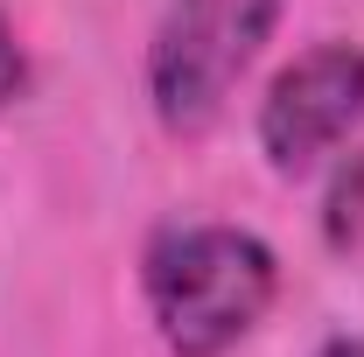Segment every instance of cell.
<instances>
[{
    "mask_svg": "<svg viewBox=\"0 0 364 357\" xmlns=\"http://www.w3.org/2000/svg\"><path fill=\"white\" fill-rule=\"evenodd\" d=\"M140 280H147V309L161 322L168 351L225 357L267 315L280 267H273L267 238H252L238 224H182V231H161L147 245Z\"/></svg>",
    "mask_w": 364,
    "mask_h": 357,
    "instance_id": "1",
    "label": "cell"
},
{
    "mask_svg": "<svg viewBox=\"0 0 364 357\" xmlns=\"http://www.w3.org/2000/svg\"><path fill=\"white\" fill-rule=\"evenodd\" d=\"M273 14L280 0H176V14L161 21L154 56H147V91H154L161 127L196 134L218 119L231 85L267 49Z\"/></svg>",
    "mask_w": 364,
    "mask_h": 357,
    "instance_id": "2",
    "label": "cell"
},
{
    "mask_svg": "<svg viewBox=\"0 0 364 357\" xmlns=\"http://www.w3.org/2000/svg\"><path fill=\"white\" fill-rule=\"evenodd\" d=\"M364 119V49L358 43H316L273 78L259 105V147L280 176H309L336 140H350Z\"/></svg>",
    "mask_w": 364,
    "mask_h": 357,
    "instance_id": "3",
    "label": "cell"
},
{
    "mask_svg": "<svg viewBox=\"0 0 364 357\" xmlns=\"http://www.w3.org/2000/svg\"><path fill=\"white\" fill-rule=\"evenodd\" d=\"M322 238L336 252L364 245V154H350L336 169V182H329V196H322Z\"/></svg>",
    "mask_w": 364,
    "mask_h": 357,
    "instance_id": "4",
    "label": "cell"
},
{
    "mask_svg": "<svg viewBox=\"0 0 364 357\" xmlns=\"http://www.w3.org/2000/svg\"><path fill=\"white\" fill-rule=\"evenodd\" d=\"M21 85H28V63H21V43H14V28H7V14H0V105Z\"/></svg>",
    "mask_w": 364,
    "mask_h": 357,
    "instance_id": "5",
    "label": "cell"
},
{
    "mask_svg": "<svg viewBox=\"0 0 364 357\" xmlns=\"http://www.w3.org/2000/svg\"><path fill=\"white\" fill-rule=\"evenodd\" d=\"M322 357H364V343H329Z\"/></svg>",
    "mask_w": 364,
    "mask_h": 357,
    "instance_id": "6",
    "label": "cell"
}]
</instances>
